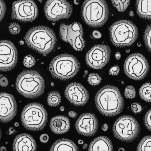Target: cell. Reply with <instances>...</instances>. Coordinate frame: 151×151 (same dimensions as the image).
<instances>
[{
    "mask_svg": "<svg viewBox=\"0 0 151 151\" xmlns=\"http://www.w3.org/2000/svg\"><path fill=\"white\" fill-rule=\"evenodd\" d=\"M109 31L111 41L117 47L131 46L138 38V29L129 20H120L115 22L110 27Z\"/></svg>",
    "mask_w": 151,
    "mask_h": 151,
    "instance_id": "obj_5",
    "label": "cell"
},
{
    "mask_svg": "<svg viewBox=\"0 0 151 151\" xmlns=\"http://www.w3.org/2000/svg\"><path fill=\"white\" fill-rule=\"evenodd\" d=\"M15 126H19L18 123H17V122H16V123H15Z\"/></svg>",
    "mask_w": 151,
    "mask_h": 151,
    "instance_id": "obj_47",
    "label": "cell"
},
{
    "mask_svg": "<svg viewBox=\"0 0 151 151\" xmlns=\"http://www.w3.org/2000/svg\"><path fill=\"white\" fill-rule=\"evenodd\" d=\"M13 149L15 151H35V141L30 135L23 134L19 135L13 142Z\"/></svg>",
    "mask_w": 151,
    "mask_h": 151,
    "instance_id": "obj_18",
    "label": "cell"
},
{
    "mask_svg": "<svg viewBox=\"0 0 151 151\" xmlns=\"http://www.w3.org/2000/svg\"><path fill=\"white\" fill-rule=\"evenodd\" d=\"M27 45L44 56L55 48L57 42L54 31L45 26H38L29 29L24 36Z\"/></svg>",
    "mask_w": 151,
    "mask_h": 151,
    "instance_id": "obj_2",
    "label": "cell"
},
{
    "mask_svg": "<svg viewBox=\"0 0 151 151\" xmlns=\"http://www.w3.org/2000/svg\"><path fill=\"white\" fill-rule=\"evenodd\" d=\"M60 110H61L62 111H64V107L63 106H62V107L60 108Z\"/></svg>",
    "mask_w": 151,
    "mask_h": 151,
    "instance_id": "obj_45",
    "label": "cell"
},
{
    "mask_svg": "<svg viewBox=\"0 0 151 151\" xmlns=\"http://www.w3.org/2000/svg\"><path fill=\"white\" fill-rule=\"evenodd\" d=\"M80 67V63L74 56L62 54L52 59L50 64L49 71L54 78L67 80L74 77Z\"/></svg>",
    "mask_w": 151,
    "mask_h": 151,
    "instance_id": "obj_6",
    "label": "cell"
},
{
    "mask_svg": "<svg viewBox=\"0 0 151 151\" xmlns=\"http://www.w3.org/2000/svg\"><path fill=\"white\" fill-rule=\"evenodd\" d=\"M1 129H0V139H1Z\"/></svg>",
    "mask_w": 151,
    "mask_h": 151,
    "instance_id": "obj_48",
    "label": "cell"
},
{
    "mask_svg": "<svg viewBox=\"0 0 151 151\" xmlns=\"http://www.w3.org/2000/svg\"><path fill=\"white\" fill-rule=\"evenodd\" d=\"M78 143H79V144H82L83 143V142L81 140H80V141L78 142Z\"/></svg>",
    "mask_w": 151,
    "mask_h": 151,
    "instance_id": "obj_46",
    "label": "cell"
},
{
    "mask_svg": "<svg viewBox=\"0 0 151 151\" xmlns=\"http://www.w3.org/2000/svg\"><path fill=\"white\" fill-rule=\"evenodd\" d=\"M124 95L128 99H133L136 96V90L132 86L127 87L124 90Z\"/></svg>",
    "mask_w": 151,
    "mask_h": 151,
    "instance_id": "obj_29",
    "label": "cell"
},
{
    "mask_svg": "<svg viewBox=\"0 0 151 151\" xmlns=\"http://www.w3.org/2000/svg\"><path fill=\"white\" fill-rule=\"evenodd\" d=\"M69 116L71 117V118H76L77 117V114L75 111H71L69 112Z\"/></svg>",
    "mask_w": 151,
    "mask_h": 151,
    "instance_id": "obj_39",
    "label": "cell"
},
{
    "mask_svg": "<svg viewBox=\"0 0 151 151\" xmlns=\"http://www.w3.org/2000/svg\"><path fill=\"white\" fill-rule=\"evenodd\" d=\"M51 151H78V148L74 142L67 139L58 140L51 146Z\"/></svg>",
    "mask_w": 151,
    "mask_h": 151,
    "instance_id": "obj_22",
    "label": "cell"
},
{
    "mask_svg": "<svg viewBox=\"0 0 151 151\" xmlns=\"http://www.w3.org/2000/svg\"><path fill=\"white\" fill-rule=\"evenodd\" d=\"M6 150H7V149L4 147H2L1 148V151Z\"/></svg>",
    "mask_w": 151,
    "mask_h": 151,
    "instance_id": "obj_44",
    "label": "cell"
},
{
    "mask_svg": "<svg viewBox=\"0 0 151 151\" xmlns=\"http://www.w3.org/2000/svg\"><path fill=\"white\" fill-rule=\"evenodd\" d=\"M89 151H112L113 145L111 140L106 137H99L91 143Z\"/></svg>",
    "mask_w": 151,
    "mask_h": 151,
    "instance_id": "obj_20",
    "label": "cell"
},
{
    "mask_svg": "<svg viewBox=\"0 0 151 151\" xmlns=\"http://www.w3.org/2000/svg\"><path fill=\"white\" fill-rule=\"evenodd\" d=\"M120 68L118 66L115 65L110 68L109 73L112 75H117L119 72Z\"/></svg>",
    "mask_w": 151,
    "mask_h": 151,
    "instance_id": "obj_35",
    "label": "cell"
},
{
    "mask_svg": "<svg viewBox=\"0 0 151 151\" xmlns=\"http://www.w3.org/2000/svg\"><path fill=\"white\" fill-rule=\"evenodd\" d=\"M50 126L51 131L56 134H65L70 129V120L65 116H55L51 119Z\"/></svg>",
    "mask_w": 151,
    "mask_h": 151,
    "instance_id": "obj_19",
    "label": "cell"
},
{
    "mask_svg": "<svg viewBox=\"0 0 151 151\" xmlns=\"http://www.w3.org/2000/svg\"><path fill=\"white\" fill-rule=\"evenodd\" d=\"M136 7L141 17L151 20V0H137Z\"/></svg>",
    "mask_w": 151,
    "mask_h": 151,
    "instance_id": "obj_21",
    "label": "cell"
},
{
    "mask_svg": "<svg viewBox=\"0 0 151 151\" xmlns=\"http://www.w3.org/2000/svg\"><path fill=\"white\" fill-rule=\"evenodd\" d=\"M95 103L99 111L107 117L119 114L124 106L119 90L111 85H106L99 90L96 95Z\"/></svg>",
    "mask_w": 151,
    "mask_h": 151,
    "instance_id": "obj_1",
    "label": "cell"
},
{
    "mask_svg": "<svg viewBox=\"0 0 151 151\" xmlns=\"http://www.w3.org/2000/svg\"><path fill=\"white\" fill-rule=\"evenodd\" d=\"M22 124L31 131H38L45 127L48 114L44 106L38 103H32L25 106L21 116Z\"/></svg>",
    "mask_w": 151,
    "mask_h": 151,
    "instance_id": "obj_7",
    "label": "cell"
},
{
    "mask_svg": "<svg viewBox=\"0 0 151 151\" xmlns=\"http://www.w3.org/2000/svg\"><path fill=\"white\" fill-rule=\"evenodd\" d=\"M108 126H107V124H105L103 126L102 129L104 131H106L108 129Z\"/></svg>",
    "mask_w": 151,
    "mask_h": 151,
    "instance_id": "obj_42",
    "label": "cell"
},
{
    "mask_svg": "<svg viewBox=\"0 0 151 151\" xmlns=\"http://www.w3.org/2000/svg\"><path fill=\"white\" fill-rule=\"evenodd\" d=\"M102 78L99 74L97 73H91L88 77V83L92 86H97L101 82Z\"/></svg>",
    "mask_w": 151,
    "mask_h": 151,
    "instance_id": "obj_28",
    "label": "cell"
},
{
    "mask_svg": "<svg viewBox=\"0 0 151 151\" xmlns=\"http://www.w3.org/2000/svg\"><path fill=\"white\" fill-rule=\"evenodd\" d=\"M17 102L10 94L0 93V121L7 123L12 120L17 113Z\"/></svg>",
    "mask_w": 151,
    "mask_h": 151,
    "instance_id": "obj_15",
    "label": "cell"
},
{
    "mask_svg": "<svg viewBox=\"0 0 151 151\" xmlns=\"http://www.w3.org/2000/svg\"><path fill=\"white\" fill-rule=\"evenodd\" d=\"M150 66L146 59L142 54L130 55L125 60L124 70L128 77L135 80L144 79L148 74Z\"/></svg>",
    "mask_w": 151,
    "mask_h": 151,
    "instance_id": "obj_9",
    "label": "cell"
},
{
    "mask_svg": "<svg viewBox=\"0 0 151 151\" xmlns=\"http://www.w3.org/2000/svg\"><path fill=\"white\" fill-rule=\"evenodd\" d=\"M59 33L61 39L69 43L76 51H81L85 47L83 28L81 23L75 22L70 25L62 23Z\"/></svg>",
    "mask_w": 151,
    "mask_h": 151,
    "instance_id": "obj_10",
    "label": "cell"
},
{
    "mask_svg": "<svg viewBox=\"0 0 151 151\" xmlns=\"http://www.w3.org/2000/svg\"><path fill=\"white\" fill-rule=\"evenodd\" d=\"M16 133V131L13 128L11 127L9 129V135L12 134H14Z\"/></svg>",
    "mask_w": 151,
    "mask_h": 151,
    "instance_id": "obj_40",
    "label": "cell"
},
{
    "mask_svg": "<svg viewBox=\"0 0 151 151\" xmlns=\"http://www.w3.org/2000/svg\"><path fill=\"white\" fill-rule=\"evenodd\" d=\"M138 151H151V136L144 137L137 147Z\"/></svg>",
    "mask_w": 151,
    "mask_h": 151,
    "instance_id": "obj_26",
    "label": "cell"
},
{
    "mask_svg": "<svg viewBox=\"0 0 151 151\" xmlns=\"http://www.w3.org/2000/svg\"><path fill=\"white\" fill-rule=\"evenodd\" d=\"M49 136L47 134H43L40 137V140L42 143H47L49 140Z\"/></svg>",
    "mask_w": 151,
    "mask_h": 151,
    "instance_id": "obj_37",
    "label": "cell"
},
{
    "mask_svg": "<svg viewBox=\"0 0 151 151\" xmlns=\"http://www.w3.org/2000/svg\"><path fill=\"white\" fill-rule=\"evenodd\" d=\"M21 29L20 26L16 22L11 23L9 27V31L12 34H19L21 31Z\"/></svg>",
    "mask_w": 151,
    "mask_h": 151,
    "instance_id": "obj_31",
    "label": "cell"
},
{
    "mask_svg": "<svg viewBox=\"0 0 151 151\" xmlns=\"http://www.w3.org/2000/svg\"><path fill=\"white\" fill-rule=\"evenodd\" d=\"M80 2V0H74V3L75 4H78Z\"/></svg>",
    "mask_w": 151,
    "mask_h": 151,
    "instance_id": "obj_43",
    "label": "cell"
},
{
    "mask_svg": "<svg viewBox=\"0 0 151 151\" xmlns=\"http://www.w3.org/2000/svg\"><path fill=\"white\" fill-rule=\"evenodd\" d=\"M115 58L117 60H119L120 59L121 57V54L119 52H116V54L115 55Z\"/></svg>",
    "mask_w": 151,
    "mask_h": 151,
    "instance_id": "obj_41",
    "label": "cell"
},
{
    "mask_svg": "<svg viewBox=\"0 0 151 151\" xmlns=\"http://www.w3.org/2000/svg\"><path fill=\"white\" fill-rule=\"evenodd\" d=\"M113 131L117 139L127 142H133L140 134V125L132 116L124 115L114 122Z\"/></svg>",
    "mask_w": 151,
    "mask_h": 151,
    "instance_id": "obj_8",
    "label": "cell"
},
{
    "mask_svg": "<svg viewBox=\"0 0 151 151\" xmlns=\"http://www.w3.org/2000/svg\"><path fill=\"white\" fill-rule=\"evenodd\" d=\"M144 40L146 48L151 52V25L146 27L144 33Z\"/></svg>",
    "mask_w": 151,
    "mask_h": 151,
    "instance_id": "obj_27",
    "label": "cell"
},
{
    "mask_svg": "<svg viewBox=\"0 0 151 151\" xmlns=\"http://www.w3.org/2000/svg\"><path fill=\"white\" fill-rule=\"evenodd\" d=\"M61 102V96L60 93L57 91H53L48 94L47 103L51 107H56L60 104Z\"/></svg>",
    "mask_w": 151,
    "mask_h": 151,
    "instance_id": "obj_24",
    "label": "cell"
},
{
    "mask_svg": "<svg viewBox=\"0 0 151 151\" xmlns=\"http://www.w3.org/2000/svg\"><path fill=\"white\" fill-rule=\"evenodd\" d=\"M131 109L133 112L135 113H140L142 110V108L141 105L137 103H133L131 105Z\"/></svg>",
    "mask_w": 151,
    "mask_h": 151,
    "instance_id": "obj_34",
    "label": "cell"
},
{
    "mask_svg": "<svg viewBox=\"0 0 151 151\" xmlns=\"http://www.w3.org/2000/svg\"><path fill=\"white\" fill-rule=\"evenodd\" d=\"M18 60L17 48L12 42L0 41V71L8 72L13 69Z\"/></svg>",
    "mask_w": 151,
    "mask_h": 151,
    "instance_id": "obj_14",
    "label": "cell"
},
{
    "mask_svg": "<svg viewBox=\"0 0 151 151\" xmlns=\"http://www.w3.org/2000/svg\"><path fill=\"white\" fill-rule=\"evenodd\" d=\"M92 35L96 39H99L102 36L101 33L97 30L93 31V33H92Z\"/></svg>",
    "mask_w": 151,
    "mask_h": 151,
    "instance_id": "obj_38",
    "label": "cell"
},
{
    "mask_svg": "<svg viewBox=\"0 0 151 151\" xmlns=\"http://www.w3.org/2000/svg\"><path fill=\"white\" fill-rule=\"evenodd\" d=\"M66 98L70 103L76 106H83L89 99L88 90L81 84L73 82L67 86L65 91Z\"/></svg>",
    "mask_w": 151,
    "mask_h": 151,
    "instance_id": "obj_17",
    "label": "cell"
},
{
    "mask_svg": "<svg viewBox=\"0 0 151 151\" xmlns=\"http://www.w3.org/2000/svg\"><path fill=\"white\" fill-rule=\"evenodd\" d=\"M73 10L72 6L66 0H48L44 8L46 18L53 22L69 18Z\"/></svg>",
    "mask_w": 151,
    "mask_h": 151,
    "instance_id": "obj_12",
    "label": "cell"
},
{
    "mask_svg": "<svg viewBox=\"0 0 151 151\" xmlns=\"http://www.w3.org/2000/svg\"><path fill=\"white\" fill-rule=\"evenodd\" d=\"M83 21L91 27H100L108 20L109 8L105 0H85L82 5Z\"/></svg>",
    "mask_w": 151,
    "mask_h": 151,
    "instance_id": "obj_4",
    "label": "cell"
},
{
    "mask_svg": "<svg viewBox=\"0 0 151 151\" xmlns=\"http://www.w3.org/2000/svg\"><path fill=\"white\" fill-rule=\"evenodd\" d=\"M144 123L147 129L151 131V109L147 112L145 116Z\"/></svg>",
    "mask_w": 151,
    "mask_h": 151,
    "instance_id": "obj_32",
    "label": "cell"
},
{
    "mask_svg": "<svg viewBox=\"0 0 151 151\" xmlns=\"http://www.w3.org/2000/svg\"><path fill=\"white\" fill-rule=\"evenodd\" d=\"M16 88L20 94L27 98H36L43 94L45 82L35 71L27 70L20 73L16 81Z\"/></svg>",
    "mask_w": 151,
    "mask_h": 151,
    "instance_id": "obj_3",
    "label": "cell"
},
{
    "mask_svg": "<svg viewBox=\"0 0 151 151\" xmlns=\"http://www.w3.org/2000/svg\"><path fill=\"white\" fill-rule=\"evenodd\" d=\"M6 10V7L5 3L3 0H0V22L4 17Z\"/></svg>",
    "mask_w": 151,
    "mask_h": 151,
    "instance_id": "obj_33",
    "label": "cell"
},
{
    "mask_svg": "<svg viewBox=\"0 0 151 151\" xmlns=\"http://www.w3.org/2000/svg\"><path fill=\"white\" fill-rule=\"evenodd\" d=\"M8 83L9 82L7 78L3 74H0V86L2 87H7Z\"/></svg>",
    "mask_w": 151,
    "mask_h": 151,
    "instance_id": "obj_36",
    "label": "cell"
},
{
    "mask_svg": "<svg viewBox=\"0 0 151 151\" xmlns=\"http://www.w3.org/2000/svg\"><path fill=\"white\" fill-rule=\"evenodd\" d=\"M139 95L142 99L148 103H151V83L146 82L140 88Z\"/></svg>",
    "mask_w": 151,
    "mask_h": 151,
    "instance_id": "obj_23",
    "label": "cell"
},
{
    "mask_svg": "<svg viewBox=\"0 0 151 151\" xmlns=\"http://www.w3.org/2000/svg\"><path fill=\"white\" fill-rule=\"evenodd\" d=\"M35 63H36V61H35V58L31 55H28L25 57L23 61L24 66L28 68L33 66L35 64Z\"/></svg>",
    "mask_w": 151,
    "mask_h": 151,
    "instance_id": "obj_30",
    "label": "cell"
},
{
    "mask_svg": "<svg viewBox=\"0 0 151 151\" xmlns=\"http://www.w3.org/2000/svg\"><path fill=\"white\" fill-rule=\"evenodd\" d=\"M111 54V49L107 45H95L86 54V64L92 69H102L109 62Z\"/></svg>",
    "mask_w": 151,
    "mask_h": 151,
    "instance_id": "obj_13",
    "label": "cell"
},
{
    "mask_svg": "<svg viewBox=\"0 0 151 151\" xmlns=\"http://www.w3.org/2000/svg\"><path fill=\"white\" fill-rule=\"evenodd\" d=\"M112 3L118 11L123 12L126 10L129 4L130 0H111Z\"/></svg>",
    "mask_w": 151,
    "mask_h": 151,
    "instance_id": "obj_25",
    "label": "cell"
},
{
    "mask_svg": "<svg viewBox=\"0 0 151 151\" xmlns=\"http://www.w3.org/2000/svg\"><path fill=\"white\" fill-rule=\"evenodd\" d=\"M38 7L33 0H18L12 4L11 18L22 22H31L37 18Z\"/></svg>",
    "mask_w": 151,
    "mask_h": 151,
    "instance_id": "obj_11",
    "label": "cell"
},
{
    "mask_svg": "<svg viewBox=\"0 0 151 151\" xmlns=\"http://www.w3.org/2000/svg\"><path fill=\"white\" fill-rule=\"evenodd\" d=\"M99 127L98 121L96 116L91 113L82 114L75 124L76 131L80 134L84 136L94 135Z\"/></svg>",
    "mask_w": 151,
    "mask_h": 151,
    "instance_id": "obj_16",
    "label": "cell"
}]
</instances>
